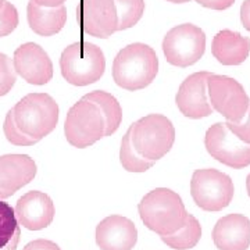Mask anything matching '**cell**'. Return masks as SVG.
<instances>
[{"mask_svg": "<svg viewBox=\"0 0 250 250\" xmlns=\"http://www.w3.org/2000/svg\"><path fill=\"white\" fill-rule=\"evenodd\" d=\"M213 241L218 250H248L250 220L242 214H228L220 218L213 229Z\"/></svg>", "mask_w": 250, "mask_h": 250, "instance_id": "e0dca14e", "label": "cell"}, {"mask_svg": "<svg viewBox=\"0 0 250 250\" xmlns=\"http://www.w3.org/2000/svg\"><path fill=\"white\" fill-rule=\"evenodd\" d=\"M211 72L200 71L189 75L179 86L177 93V106L181 113L189 118H203L213 113L207 95V80Z\"/></svg>", "mask_w": 250, "mask_h": 250, "instance_id": "4fadbf2b", "label": "cell"}, {"mask_svg": "<svg viewBox=\"0 0 250 250\" xmlns=\"http://www.w3.org/2000/svg\"><path fill=\"white\" fill-rule=\"evenodd\" d=\"M18 128L36 142L50 134L59 123V104L47 93H29L13 108Z\"/></svg>", "mask_w": 250, "mask_h": 250, "instance_id": "277c9868", "label": "cell"}, {"mask_svg": "<svg viewBox=\"0 0 250 250\" xmlns=\"http://www.w3.org/2000/svg\"><path fill=\"white\" fill-rule=\"evenodd\" d=\"M3 131H4V135L7 138V141L16 146H32L35 145L36 141L29 138L28 135H25L20 128H18L17 123L14 120V113H13V108L10 110L6 116V120H4V124H3Z\"/></svg>", "mask_w": 250, "mask_h": 250, "instance_id": "d4e9b609", "label": "cell"}, {"mask_svg": "<svg viewBox=\"0 0 250 250\" xmlns=\"http://www.w3.org/2000/svg\"><path fill=\"white\" fill-rule=\"evenodd\" d=\"M28 24L31 29L41 36H53L62 31L67 22V9L62 4L59 7H42L29 0L27 6Z\"/></svg>", "mask_w": 250, "mask_h": 250, "instance_id": "d6986e66", "label": "cell"}, {"mask_svg": "<svg viewBox=\"0 0 250 250\" xmlns=\"http://www.w3.org/2000/svg\"><path fill=\"white\" fill-rule=\"evenodd\" d=\"M205 145L210 156L231 168L250 166V145L238 139L225 123L211 125L206 132Z\"/></svg>", "mask_w": 250, "mask_h": 250, "instance_id": "30bf717a", "label": "cell"}, {"mask_svg": "<svg viewBox=\"0 0 250 250\" xmlns=\"http://www.w3.org/2000/svg\"><path fill=\"white\" fill-rule=\"evenodd\" d=\"M233 182L227 174L214 168H203L193 172L190 195L202 210L220 211L232 202Z\"/></svg>", "mask_w": 250, "mask_h": 250, "instance_id": "52a82bcc", "label": "cell"}, {"mask_svg": "<svg viewBox=\"0 0 250 250\" xmlns=\"http://www.w3.org/2000/svg\"><path fill=\"white\" fill-rule=\"evenodd\" d=\"M200 238H202L200 223L192 214H188L184 227L179 228L177 232L161 236V241L171 249L188 250L195 248L197 242L200 241Z\"/></svg>", "mask_w": 250, "mask_h": 250, "instance_id": "44dd1931", "label": "cell"}, {"mask_svg": "<svg viewBox=\"0 0 250 250\" xmlns=\"http://www.w3.org/2000/svg\"><path fill=\"white\" fill-rule=\"evenodd\" d=\"M35 175V161L27 154L0 156V189L7 197L34 181Z\"/></svg>", "mask_w": 250, "mask_h": 250, "instance_id": "2e32d148", "label": "cell"}, {"mask_svg": "<svg viewBox=\"0 0 250 250\" xmlns=\"http://www.w3.org/2000/svg\"><path fill=\"white\" fill-rule=\"evenodd\" d=\"M18 25V11L10 1H4L0 10V38L10 35Z\"/></svg>", "mask_w": 250, "mask_h": 250, "instance_id": "4316f807", "label": "cell"}, {"mask_svg": "<svg viewBox=\"0 0 250 250\" xmlns=\"http://www.w3.org/2000/svg\"><path fill=\"white\" fill-rule=\"evenodd\" d=\"M143 224L160 236L177 232L188 218L185 205L178 193L167 188L149 192L138 206Z\"/></svg>", "mask_w": 250, "mask_h": 250, "instance_id": "6da1fadb", "label": "cell"}, {"mask_svg": "<svg viewBox=\"0 0 250 250\" xmlns=\"http://www.w3.org/2000/svg\"><path fill=\"white\" fill-rule=\"evenodd\" d=\"M159 72V59L150 46L132 43L123 47L113 62V78L126 90L149 86Z\"/></svg>", "mask_w": 250, "mask_h": 250, "instance_id": "7a4b0ae2", "label": "cell"}, {"mask_svg": "<svg viewBox=\"0 0 250 250\" xmlns=\"http://www.w3.org/2000/svg\"><path fill=\"white\" fill-rule=\"evenodd\" d=\"M17 81L13 60L4 53H0V98L7 95Z\"/></svg>", "mask_w": 250, "mask_h": 250, "instance_id": "484cf974", "label": "cell"}, {"mask_svg": "<svg viewBox=\"0 0 250 250\" xmlns=\"http://www.w3.org/2000/svg\"><path fill=\"white\" fill-rule=\"evenodd\" d=\"M22 250H62L59 248L57 243L52 241H46V239H36L28 243L27 246Z\"/></svg>", "mask_w": 250, "mask_h": 250, "instance_id": "f1b7e54d", "label": "cell"}, {"mask_svg": "<svg viewBox=\"0 0 250 250\" xmlns=\"http://www.w3.org/2000/svg\"><path fill=\"white\" fill-rule=\"evenodd\" d=\"M42 7H59L65 3V0H32Z\"/></svg>", "mask_w": 250, "mask_h": 250, "instance_id": "1f68e13d", "label": "cell"}, {"mask_svg": "<svg viewBox=\"0 0 250 250\" xmlns=\"http://www.w3.org/2000/svg\"><path fill=\"white\" fill-rule=\"evenodd\" d=\"M120 161L125 170L129 172H145L149 168H152L153 164L156 163V161L145 159L136 152L131 141V129H128L123 138L121 149H120Z\"/></svg>", "mask_w": 250, "mask_h": 250, "instance_id": "603a6c76", "label": "cell"}, {"mask_svg": "<svg viewBox=\"0 0 250 250\" xmlns=\"http://www.w3.org/2000/svg\"><path fill=\"white\" fill-rule=\"evenodd\" d=\"M1 199H7V195H6V193H4V192L0 189V200H1Z\"/></svg>", "mask_w": 250, "mask_h": 250, "instance_id": "e575fe53", "label": "cell"}, {"mask_svg": "<svg viewBox=\"0 0 250 250\" xmlns=\"http://www.w3.org/2000/svg\"><path fill=\"white\" fill-rule=\"evenodd\" d=\"M211 53L224 65H239L250 53V39L231 29L220 31L213 39Z\"/></svg>", "mask_w": 250, "mask_h": 250, "instance_id": "ac0fdd59", "label": "cell"}, {"mask_svg": "<svg viewBox=\"0 0 250 250\" xmlns=\"http://www.w3.org/2000/svg\"><path fill=\"white\" fill-rule=\"evenodd\" d=\"M205 32L193 24L177 25L170 29L163 39L166 60L182 68L199 62L205 54Z\"/></svg>", "mask_w": 250, "mask_h": 250, "instance_id": "ba28073f", "label": "cell"}, {"mask_svg": "<svg viewBox=\"0 0 250 250\" xmlns=\"http://www.w3.org/2000/svg\"><path fill=\"white\" fill-rule=\"evenodd\" d=\"M13 65L18 75L32 85H45L53 77V62L49 54L34 42L17 47Z\"/></svg>", "mask_w": 250, "mask_h": 250, "instance_id": "7c38bea8", "label": "cell"}, {"mask_svg": "<svg viewBox=\"0 0 250 250\" xmlns=\"http://www.w3.org/2000/svg\"><path fill=\"white\" fill-rule=\"evenodd\" d=\"M200 6L211 10H225L231 7L235 0H195Z\"/></svg>", "mask_w": 250, "mask_h": 250, "instance_id": "f546056e", "label": "cell"}, {"mask_svg": "<svg viewBox=\"0 0 250 250\" xmlns=\"http://www.w3.org/2000/svg\"><path fill=\"white\" fill-rule=\"evenodd\" d=\"M210 106L228 121H241L249 108L250 99L243 86L233 78L211 74L207 80Z\"/></svg>", "mask_w": 250, "mask_h": 250, "instance_id": "9c48e42d", "label": "cell"}, {"mask_svg": "<svg viewBox=\"0 0 250 250\" xmlns=\"http://www.w3.org/2000/svg\"><path fill=\"white\" fill-rule=\"evenodd\" d=\"M106 132L102 111L89 100L81 99L72 106L65 118L64 134L70 145L78 149L88 147L100 141Z\"/></svg>", "mask_w": 250, "mask_h": 250, "instance_id": "8992f818", "label": "cell"}, {"mask_svg": "<svg viewBox=\"0 0 250 250\" xmlns=\"http://www.w3.org/2000/svg\"><path fill=\"white\" fill-rule=\"evenodd\" d=\"M60 68L68 83L86 86L102 78L106 70V59L99 46L89 42H77L62 50Z\"/></svg>", "mask_w": 250, "mask_h": 250, "instance_id": "3957f363", "label": "cell"}, {"mask_svg": "<svg viewBox=\"0 0 250 250\" xmlns=\"http://www.w3.org/2000/svg\"><path fill=\"white\" fill-rule=\"evenodd\" d=\"M82 99L92 102L102 111L103 118H104V124H106L104 136H110L114 134L123 121V110H121L120 103L117 102V99L104 90L90 92Z\"/></svg>", "mask_w": 250, "mask_h": 250, "instance_id": "ffe728a7", "label": "cell"}, {"mask_svg": "<svg viewBox=\"0 0 250 250\" xmlns=\"http://www.w3.org/2000/svg\"><path fill=\"white\" fill-rule=\"evenodd\" d=\"M131 141L136 152L145 159L160 160L170 152L175 141L174 125L166 116L149 114L129 126Z\"/></svg>", "mask_w": 250, "mask_h": 250, "instance_id": "5b68a950", "label": "cell"}, {"mask_svg": "<svg viewBox=\"0 0 250 250\" xmlns=\"http://www.w3.org/2000/svg\"><path fill=\"white\" fill-rule=\"evenodd\" d=\"M14 213L20 225L29 231H39L53 221L54 205L46 193L31 190L18 199Z\"/></svg>", "mask_w": 250, "mask_h": 250, "instance_id": "5bb4252c", "label": "cell"}, {"mask_svg": "<svg viewBox=\"0 0 250 250\" xmlns=\"http://www.w3.org/2000/svg\"><path fill=\"white\" fill-rule=\"evenodd\" d=\"M77 18L81 29L95 38L106 39L118 31L114 0H81Z\"/></svg>", "mask_w": 250, "mask_h": 250, "instance_id": "8fae6325", "label": "cell"}, {"mask_svg": "<svg viewBox=\"0 0 250 250\" xmlns=\"http://www.w3.org/2000/svg\"><path fill=\"white\" fill-rule=\"evenodd\" d=\"M225 125L238 139H241L242 142H245L246 145H250V103L246 114L241 121H236V123L228 121L225 123Z\"/></svg>", "mask_w": 250, "mask_h": 250, "instance_id": "83f0119b", "label": "cell"}, {"mask_svg": "<svg viewBox=\"0 0 250 250\" xmlns=\"http://www.w3.org/2000/svg\"><path fill=\"white\" fill-rule=\"evenodd\" d=\"M4 1H6V0H0V10L3 9V4H4Z\"/></svg>", "mask_w": 250, "mask_h": 250, "instance_id": "d590c367", "label": "cell"}, {"mask_svg": "<svg viewBox=\"0 0 250 250\" xmlns=\"http://www.w3.org/2000/svg\"><path fill=\"white\" fill-rule=\"evenodd\" d=\"M138 242L135 224L123 215H110L96 227V243L100 250H132Z\"/></svg>", "mask_w": 250, "mask_h": 250, "instance_id": "9a60e30c", "label": "cell"}, {"mask_svg": "<svg viewBox=\"0 0 250 250\" xmlns=\"http://www.w3.org/2000/svg\"><path fill=\"white\" fill-rule=\"evenodd\" d=\"M246 188H248V193H249L250 196V174L248 175V178H246Z\"/></svg>", "mask_w": 250, "mask_h": 250, "instance_id": "836d02e7", "label": "cell"}, {"mask_svg": "<svg viewBox=\"0 0 250 250\" xmlns=\"http://www.w3.org/2000/svg\"><path fill=\"white\" fill-rule=\"evenodd\" d=\"M167 1H170V3H177V4H181V3H188V1H190V0H167Z\"/></svg>", "mask_w": 250, "mask_h": 250, "instance_id": "d6a6232c", "label": "cell"}, {"mask_svg": "<svg viewBox=\"0 0 250 250\" xmlns=\"http://www.w3.org/2000/svg\"><path fill=\"white\" fill-rule=\"evenodd\" d=\"M118 16V31L138 24L145 13V0H114Z\"/></svg>", "mask_w": 250, "mask_h": 250, "instance_id": "cb8c5ba5", "label": "cell"}, {"mask_svg": "<svg viewBox=\"0 0 250 250\" xmlns=\"http://www.w3.org/2000/svg\"><path fill=\"white\" fill-rule=\"evenodd\" d=\"M241 21L243 27L250 31V0H245L241 7Z\"/></svg>", "mask_w": 250, "mask_h": 250, "instance_id": "4dcf8cb0", "label": "cell"}, {"mask_svg": "<svg viewBox=\"0 0 250 250\" xmlns=\"http://www.w3.org/2000/svg\"><path fill=\"white\" fill-rule=\"evenodd\" d=\"M21 231L14 208L0 200V250H16Z\"/></svg>", "mask_w": 250, "mask_h": 250, "instance_id": "7402d4cb", "label": "cell"}]
</instances>
